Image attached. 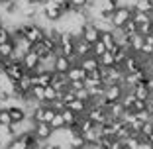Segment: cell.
<instances>
[{"label":"cell","mask_w":153,"mask_h":149,"mask_svg":"<svg viewBox=\"0 0 153 149\" xmlns=\"http://www.w3.org/2000/svg\"><path fill=\"white\" fill-rule=\"evenodd\" d=\"M65 108H69L71 112H75L76 116H85L86 108H88V102H86V100H81V98H73L71 102L65 104Z\"/></svg>","instance_id":"obj_9"},{"label":"cell","mask_w":153,"mask_h":149,"mask_svg":"<svg viewBox=\"0 0 153 149\" xmlns=\"http://www.w3.org/2000/svg\"><path fill=\"white\" fill-rule=\"evenodd\" d=\"M65 77H67L69 82H71V81H85L86 71H85V69H81L79 65H71V69L65 73Z\"/></svg>","instance_id":"obj_14"},{"label":"cell","mask_w":153,"mask_h":149,"mask_svg":"<svg viewBox=\"0 0 153 149\" xmlns=\"http://www.w3.org/2000/svg\"><path fill=\"white\" fill-rule=\"evenodd\" d=\"M131 20H134V22L140 26V24L151 22V16H149V12H137V10H134V14H131Z\"/></svg>","instance_id":"obj_21"},{"label":"cell","mask_w":153,"mask_h":149,"mask_svg":"<svg viewBox=\"0 0 153 149\" xmlns=\"http://www.w3.org/2000/svg\"><path fill=\"white\" fill-rule=\"evenodd\" d=\"M2 73H4V77H6V79H10L12 82H18L20 79L24 77L26 69L22 67V63H20V61H8Z\"/></svg>","instance_id":"obj_5"},{"label":"cell","mask_w":153,"mask_h":149,"mask_svg":"<svg viewBox=\"0 0 153 149\" xmlns=\"http://www.w3.org/2000/svg\"><path fill=\"white\" fill-rule=\"evenodd\" d=\"M0 26H2V20H0Z\"/></svg>","instance_id":"obj_39"},{"label":"cell","mask_w":153,"mask_h":149,"mask_svg":"<svg viewBox=\"0 0 153 149\" xmlns=\"http://www.w3.org/2000/svg\"><path fill=\"white\" fill-rule=\"evenodd\" d=\"M122 94H124V88H122V85H120V82H114V85L104 86V92H102L104 100H106L108 104H110V102H118Z\"/></svg>","instance_id":"obj_7"},{"label":"cell","mask_w":153,"mask_h":149,"mask_svg":"<svg viewBox=\"0 0 153 149\" xmlns=\"http://www.w3.org/2000/svg\"><path fill=\"white\" fill-rule=\"evenodd\" d=\"M76 65H79L81 69H85L86 73H90V71H96V69L100 67V63H98V57H94V55H86V57H81Z\"/></svg>","instance_id":"obj_10"},{"label":"cell","mask_w":153,"mask_h":149,"mask_svg":"<svg viewBox=\"0 0 153 149\" xmlns=\"http://www.w3.org/2000/svg\"><path fill=\"white\" fill-rule=\"evenodd\" d=\"M98 63H100V67H104V69L114 67V65H116V61H114V55H112V51H104V53L98 57Z\"/></svg>","instance_id":"obj_18"},{"label":"cell","mask_w":153,"mask_h":149,"mask_svg":"<svg viewBox=\"0 0 153 149\" xmlns=\"http://www.w3.org/2000/svg\"><path fill=\"white\" fill-rule=\"evenodd\" d=\"M12 124V118L8 114V108H0V128H8Z\"/></svg>","instance_id":"obj_27"},{"label":"cell","mask_w":153,"mask_h":149,"mask_svg":"<svg viewBox=\"0 0 153 149\" xmlns=\"http://www.w3.org/2000/svg\"><path fill=\"white\" fill-rule=\"evenodd\" d=\"M20 63H22V67L26 69L27 73H33L37 69V65H39V55H37L33 49H30L27 53H24V57H22Z\"/></svg>","instance_id":"obj_8"},{"label":"cell","mask_w":153,"mask_h":149,"mask_svg":"<svg viewBox=\"0 0 153 149\" xmlns=\"http://www.w3.org/2000/svg\"><path fill=\"white\" fill-rule=\"evenodd\" d=\"M151 49H153V36H145L143 45H141V51H140V53H141V55H147V57H149Z\"/></svg>","instance_id":"obj_25"},{"label":"cell","mask_w":153,"mask_h":149,"mask_svg":"<svg viewBox=\"0 0 153 149\" xmlns=\"http://www.w3.org/2000/svg\"><path fill=\"white\" fill-rule=\"evenodd\" d=\"M147 108V100H134V104H131V112H141V110Z\"/></svg>","instance_id":"obj_30"},{"label":"cell","mask_w":153,"mask_h":149,"mask_svg":"<svg viewBox=\"0 0 153 149\" xmlns=\"http://www.w3.org/2000/svg\"><path fill=\"white\" fill-rule=\"evenodd\" d=\"M100 41L104 43L106 51H114L116 49V41H114V36H112V27L110 30H100Z\"/></svg>","instance_id":"obj_13"},{"label":"cell","mask_w":153,"mask_h":149,"mask_svg":"<svg viewBox=\"0 0 153 149\" xmlns=\"http://www.w3.org/2000/svg\"><path fill=\"white\" fill-rule=\"evenodd\" d=\"M12 53H14V41L12 39L0 43V59H8Z\"/></svg>","instance_id":"obj_19"},{"label":"cell","mask_w":153,"mask_h":149,"mask_svg":"<svg viewBox=\"0 0 153 149\" xmlns=\"http://www.w3.org/2000/svg\"><path fill=\"white\" fill-rule=\"evenodd\" d=\"M6 2H10V0H0V4H6Z\"/></svg>","instance_id":"obj_37"},{"label":"cell","mask_w":153,"mask_h":149,"mask_svg":"<svg viewBox=\"0 0 153 149\" xmlns=\"http://www.w3.org/2000/svg\"><path fill=\"white\" fill-rule=\"evenodd\" d=\"M104 51H106V47H104V43H102L100 39H98V41H94V43L90 45V55H94V57H100Z\"/></svg>","instance_id":"obj_26"},{"label":"cell","mask_w":153,"mask_h":149,"mask_svg":"<svg viewBox=\"0 0 153 149\" xmlns=\"http://www.w3.org/2000/svg\"><path fill=\"white\" fill-rule=\"evenodd\" d=\"M131 92H134V96L137 100H147L149 94H151V92H149V88L145 86V82H137V85L131 88Z\"/></svg>","instance_id":"obj_17"},{"label":"cell","mask_w":153,"mask_h":149,"mask_svg":"<svg viewBox=\"0 0 153 149\" xmlns=\"http://www.w3.org/2000/svg\"><path fill=\"white\" fill-rule=\"evenodd\" d=\"M79 36L92 45L94 41L100 39V27H98V24H94V22H85L81 26V33H79Z\"/></svg>","instance_id":"obj_4"},{"label":"cell","mask_w":153,"mask_h":149,"mask_svg":"<svg viewBox=\"0 0 153 149\" xmlns=\"http://www.w3.org/2000/svg\"><path fill=\"white\" fill-rule=\"evenodd\" d=\"M149 16H151V22H153V10H151V12H149Z\"/></svg>","instance_id":"obj_38"},{"label":"cell","mask_w":153,"mask_h":149,"mask_svg":"<svg viewBox=\"0 0 153 149\" xmlns=\"http://www.w3.org/2000/svg\"><path fill=\"white\" fill-rule=\"evenodd\" d=\"M85 118H88L94 126H104L106 122L112 120L108 116V112H106V108H100V106H88L85 112Z\"/></svg>","instance_id":"obj_3"},{"label":"cell","mask_w":153,"mask_h":149,"mask_svg":"<svg viewBox=\"0 0 153 149\" xmlns=\"http://www.w3.org/2000/svg\"><path fill=\"white\" fill-rule=\"evenodd\" d=\"M147 112L151 114V118H153V104H147Z\"/></svg>","instance_id":"obj_35"},{"label":"cell","mask_w":153,"mask_h":149,"mask_svg":"<svg viewBox=\"0 0 153 149\" xmlns=\"http://www.w3.org/2000/svg\"><path fill=\"white\" fill-rule=\"evenodd\" d=\"M55 98H59V92L55 90L51 85H47V86H43V102L47 104V102H51V100H55Z\"/></svg>","instance_id":"obj_22"},{"label":"cell","mask_w":153,"mask_h":149,"mask_svg":"<svg viewBox=\"0 0 153 149\" xmlns=\"http://www.w3.org/2000/svg\"><path fill=\"white\" fill-rule=\"evenodd\" d=\"M12 39V32H10V27L8 26H0V43H4V41H10Z\"/></svg>","instance_id":"obj_29"},{"label":"cell","mask_w":153,"mask_h":149,"mask_svg":"<svg viewBox=\"0 0 153 149\" xmlns=\"http://www.w3.org/2000/svg\"><path fill=\"white\" fill-rule=\"evenodd\" d=\"M51 130H61V128H65V122H63V116H61V112H55V116L51 118V122H49Z\"/></svg>","instance_id":"obj_23"},{"label":"cell","mask_w":153,"mask_h":149,"mask_svg":"<svg viewBox=\"0 0 153 149\" xmlns=\"http://www.w3.org/2000/svg\"><path fill=\"white\" fill-rule=\"evenodd\" d=\"M0 90H2V86H0Z\"/></svg>","instance_id":"obj_40"},{"label":"cell","mask_w":153,"mask_h":149,"mask_svg":"<svg viewBox=\"0 0 153 149\" xmlns=\"http://www.w3.org/2000/svg\"><path fill=\"white\" fill-rule=\"evenodd\" d=\"M61 116H63L65 128H75L76 122H79V118H81V116H76L75 112H71L69 108H63V110H61Z\"/></svg>","instance_id":"obj_16"},{"label":"cell","mask_w":153,"mask_h":149,"mask_svg":"<svg viewBox=\"0 0 153 149\" xmlns=\"http://www.w3.org/2000/svg\"><path fill=\"white\" fill-rule=\"evenodd\" d=\"M75 55H76L79 59L90 55V43H88V41H85L81 36L75 37Z\"/></svg>","instance_id":"obj_12"},{"label":"cell","mask_w":153,"mask_h":149,"mask_svg":"<svg viewBox=\"0 0 153 149\" xmlns=\"http://www.w3.org/2000/svg\"><path fill=\"white\" fill-rule=\"evenodd\" d=\"M131 14H134V8H131V6H118L112 12V16H110V26L122 27L128 20H131Z\"/></svg>","instance_id":"obj_2"},{"label":"cell","mask_w":153,"mask_h":149,"mask_svg":"<svg viewBox=\"0 0 153 149\" xmlns=\"http://www.w3.org/2000/svg\"><path fill=\"white\" fill-rule=\"evenodd\" d=\"M137 33H141V36H153V22H147V24H140L137 26Z\"/></svg>","instance_id":"obj_28"},{"label":"cell","mask_w":153,"mask_h":149,"mask_svg":"<svg viewBox=\"0 0 153 149\" xmlns=\"http://www.w3.org/2000/svg\"><path fill=\"white\" fill-rule=\"evenodd\" d=\"M106 149H126L124 147V143H122V139H116V137H114L112 141H110V145Z\"/></svg>","instance_id":"obj_32"},{"label":"cell","mask_w":153,"mask_h":149,"mask_svg":"<svg viewBox=\"0 0 153 149\" xmlns=\"http://www.w3.org/2000/svg\"><path fill=\"white\" fill-rule=\"evenodd\" d=\"M71 59L67 57V55H55V63H53V71L55 73H67L69 69H71Z\"/></svg>","instance_id":"obj_11"},{"label":"cell","mask_w":153,"mask_h":149,"mask_svg":"<svg viewBox=\"0 0 153 149\" xmlns=\"http://www.w3.org/2000/svg\"><path fill=\"white\" fill-rule=\"evenodd\" d=\"M147 143H149V145H151V147H153V131H151V133H149V136H147Z\"/></svg>","instance_id":"obj_34"},{"label":"cell","mask_w":153,"mask_h":149,"mask_svg":"<svg viewBox=\"0 0 153 149\" xmlns=\"http://www.w3.org/2000/svg\"><path fill=\"white\" fill-rule=\"evenodd\" d=\"M122 32L126 33L128 37H130V36H134V33H137V24H135L134 20H128V22L124 24V26H122Z\"/></svg>","instance_id":"obj_24"},{"label":"cell","mask_w":153,"mask_h":149,"mask_svg":"<svg viewBox=\"0 0 153 149\" xmlns=\"http://www.w3.org/2000/svg\"><path fill=\"white\" fill-rule=\"evenodd\" d=\"M0 149H2V147H0Z\"/></svg>","instance_id":"obj_41"},{"label":"cell","mask_w":153,"mask_h":149,"mask_svg":"<svg viewBox=\"0 0 153 149\" xmlns=\"http://www.w3.org/2000/svg\"><path fill=\"white\" fill-rule=\"evenodd\" d=\"M131 8L137 10V12H151L153 6H151V2H149V0H134Z\"/></svg>","instance_id":"obj_20"},{"label":"cell","mask_w":153,"mask_h":149,"mask_svg":"<svg viewBox=\"0 0 153 149\" xmlns=\"http://www.w3.org/2000/svg\"><path fill=\"white\" fill-rule=\"evenodd\" d=\"M134 114H135V118H137L141 124H143V122H149V120H151V114L147 112V108L141 110V112H134Z\"/></svg>","instance_id":"obj_31"},{"label":"cell","mask_w":153,"mask_h":149,"mask_svg":"<svg viewBox=\"0 0 153 149\" xmlns=\"http://www.w3.org/2000/svg\"><path fill=\"white\" fill-rule=\"evenodd\" d=\"M143 39L145 37L141 36V33H134V36L128 37V43H130V51L131 53H140L141 45H143Z\"/></svg>","instance_id":"obj_15"},{"label":"cell","mask_w":153,"mask_h":149,"mask_svg":"<svg viewBox=\"0 0 153 149\" xmlns=\"http://www.w3.org/2000/svg\"><path fill=\"white\" fill-rule=\"evenodd\" d=\"M149 61H153V49H151V53H149Z\"/></svg>","instance_id":"obj_36"},{"label":"cell","mask_w":153,"mask_h":149,"mask_svg":"<svg viewBox=\"0 0 153 149\" xmlns=\"http://www.w3.org/2000/svg\"><path fill=\"white\" fill-rule=\"evenodd\" d=\"M39 12L45 18V22H51V24H57L59 20L63 18V10H61V6L55 0H45L43 4L39 6Z\"/></svg>","instance_id":"obj_1"},{"label":"cell","mask_w":153,"mask_h":149,"mask_svg":"<svg viewBox=\"0 0 153 149\" xmlns=\"http://www.w3.org/2000/svg\"><path fill=\"white\" fill-rule=\"evenodd\" d=\"M32 133L36 136V139H39V141H49L51 136H53V130H51L49 124H45V122H36V124H33Z\"/></svg>","instance_id":"obj_6"},{"label":"cell","mask_w":153,"mask_h":149,"mask_svg":"<svg viewBox=\"0 0 153 149\" xmlns=\"http://www.w3.org/2000/svg\"><path fill=\"white\" fill-rule=\"evenodd\" d=\"M45 0H24V4H30V6H41Z\"/></svg>","instance_id":"obj_33"}]
</instances>
